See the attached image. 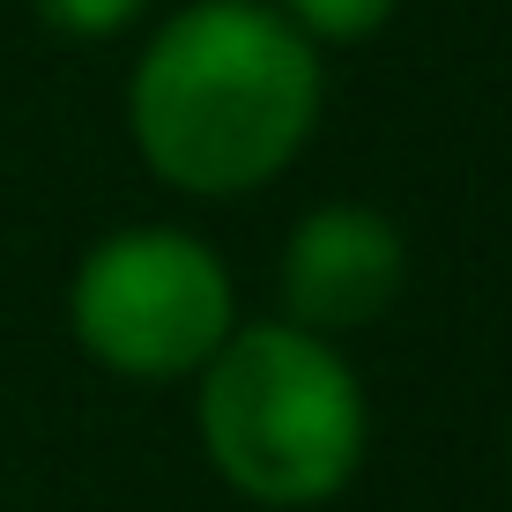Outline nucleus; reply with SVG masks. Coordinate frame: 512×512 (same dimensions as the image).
<instances>
[{"label": "nucleus", "mask_w": 512, "mask_h": 512, "mask_svg": "<svg viewBox=\"0 0 512 512\" xmlns=\"http://www.w3.org/2000/svg\"><path fill=\"white\" fill-rule=\"evenodd\" d=\"M67 327L119 379H186L238 327V290L216 245L134 223L82 253L67 282Z\"/></svg>", "instance_id": "nucleus-3"}, {"label": "nucleus", "mask_w": 512, "mask_h": 512, "mask_svg": "<svg viewBox=\"0 0 512 512\" xmlns=\"http://www.w3.org/2000/svg\"><path fill=\"white\" fill-rule=\"evenodd\" d=\"M30 8H38V23L60 30V38H119L149 0H30Z\"/></svg>", "instance_id": "nucleus-6"}, {"label": "nucleus", "mask_w": 512, "mask_h": 512, "mask_svg": "<svg viewBox=\"0 0 512 512\" xmlns=\"http://www.w3.org/2000/svg\"><path fill=\"white\" fill-rule=\"evenodd\" d=\"M505 446H512V438H505Z\"/></svg>", "instance_id": "nucleus-7"}, {"label": "nucleus", "mask_w": 512, "mask_h": 512, "mask_svg": "<svg viewBox=\"0 0 512 512\" xmlns=\"http://www.w3.org/2000/svg\"><path fill=\"white\" fill-rule=\"evenodd\" d=\"M201 446L238 498L268 512H305L349 490L364 468V379L327 334L297 320L231 327L223 349L201 364Z\"/></svg>", "instance_id": "nucleus-2"}, {"label": "nucleus", "mask_w": 512, "mask_h": 512, "mask_svg": "<svg viewBox=\"0 0 512 512\" xmlns=\"http://www.w3.org/2000/svg\"><path fill=\"white\" fill-rule=\"evenodd\" d=\"M275 8L290 15L312 45H357V38H372V30L394 23L401 0H275Z\"/></svg>", "instance_id": "nucleus-5"}, {"label": "nucleus", "mask_w": 512, "mask_h": 512, "mask_svg": "<svg viewBox=\"0 0 512 512\" xmlns=\"http://www.w3.org/2000/svg\"><path fill=\"white\" fill-rule=\"evenodd\" d=\"M320 45L275 0H193L134 60L127 127L141 164L193 201L282 179L320 127Z\"/></svg>", "instance_id": "nucleus-1"}, {"label": "nucleus", "mask_w": 512, "mask_h": 512, "mask_svg": "<svg viewBox=\"0 0 512 512\" xmlns=\"http://www.w3.org/2000/svg\"><path fill=\"white\" fill-rule=\"evenodd\" d=\"M409 282V238L394 231V216L364 201H320L312 216H297V231L282 238V320L312 334H349L372 327Z\"/></svg>", "instance_id": "nucleus-4"}]
</instances>
